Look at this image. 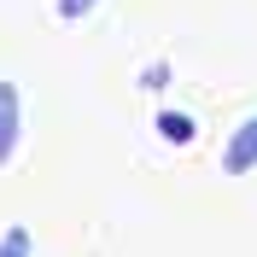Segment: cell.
I'll return each instance as SVG.
<instances>
[{
	"label": "cell",
	"instance_id": "cell-4",
	"mask_svg": "<svg viewBox=\"0 0 257 257\" xmlns=\"http://www.w3.org/2000/svg\"><path fill=\"white\" fill-rule=\"evenodd\" d=\"M0 257H30V228L12 222L6 234H0Z\"/></svg>",
	"mask_w": 257,
	"mask_h": 257
},
{
	"label": "cell",
	"instance_id": "cell-5",
	"mask_svg": "<svg viewBox=\"0 0 257 257\" xmlns=\"http://www.w3.org/2000/svg\"><path fill=\"white\" fill-rule=\"evenodd\" d=\"M99 0H59V18H88Z\"/></svg>",
	"mask_w": 257,
	"mask_h": 257
},
{
	"label": "cell",
	"instance_id": "cell-1",
	"mask_svg": "<svg viewBox=\"0 0 257 257\" xmlns=\"http://www.w3.org/2000/svg\"><path fill=\"white\" fill-rule=\"evenodd\" d=\"M18 141H24V94L18 82H0V170L12 164Z\"/></svg>",
	"mask_w": 257,
	"mask_h": 257
},
{
	"label": "cell",
	"instance_id": "cell-3",
	"mask_svg": "<svg viewBox=\"0 0 257 257\" xmlns=\"http://www.w3.org/2000/svg\"><path fill=\"white\" fill-rule=\"evenodd\" d=\"M158 135H164V141H176V146H181V141H193V117L164 111V117H158Z\"/></svg>",
	"mask_w": 257,
	"mask_h": 257
},
{
	"label": "cell",
	"instance_id": "cell-2",
	"mask_svg": "<svg viewBox=\"0 0 257 257\" xmlns=\"http://www.w3.org/2000/svg\"><path fill=\"white\" fill-rule=\"evenodd\" d=\"M257 164V117H245L234 135H228V146H222V170L228 176H245Z\"/></svg>",
	"mask_w": 257,
	"mask_h": 257
}]
</instances>
